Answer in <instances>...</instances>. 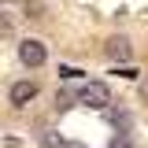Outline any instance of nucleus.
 Instances as JSON below:
<instances>
[{"instance_id":"f257e3e1","label":"nucleus","mask_w":148,"mask_h":148,"mask_svg":"<svg viewBox=\"0 0 148 148\" xmlns=\"http://www.w3.org/2000/svg\"><path fill=\"white\" fill-rule=\"evenodd\" d=\"M78 100H82L85 108H96V111H100V108L111 104V89L104 85V82H85V85L78 89Z\"/></svg>"},{"instance_id":"f03ea898","label":"nucleus","mask_w":148,"mask_h":148,"mask_svg":"<svg viewBox=\"0 0 148 148\" xmlns=\"http://www.w3.org/2000/svg\"><path fill=\"white\" fill-rule=\"evenodd\" d=\"M18 59H22L26 67H41V63L48 59V48H45L41 41H34V37H26V41L18 45Z\"/></svg>"},{"instance_id":"7ed1b4c3","label":"nucleus","mask_w":148,"mask_h":148,"mask_svg":"<svg viewBox=\"0 0 148 148\" xmlns=\"http://www.w3.org/2000/svg\"><path fill=\"white\" fill-rule=\"evenodd\" d=\"M34 96H37V85H34V82H15V85H11V104H15V108L30 104Z\"/></svg>"},{"instance_id":"20e7f679","label":"nucleus","mask_w":148,"mask_h":148,"mask_svg":"<svg viewBox=\"0 0 148 148\" xmlns=\"http://www.w3.org/2000/svg\"><path fill=\"white\" fill-rule=\"evenodd\" d=\"M108 56L111 59H130V41L126 37H111L108 41Z\"/></svg>"},{"instance_id":"39448f33","label":"nucleus","mask_w":148,"mask_h":148,"mask_svg":"<svg viewBox=\"0 0 148 148\" xmlns=\"http://www.w3.org/2000/svg\"><path fill=\"white\" fill-rule=\"evenodd\" d=\"M67 148H82V145H67Z\"/></svg>"}]
</instances>
